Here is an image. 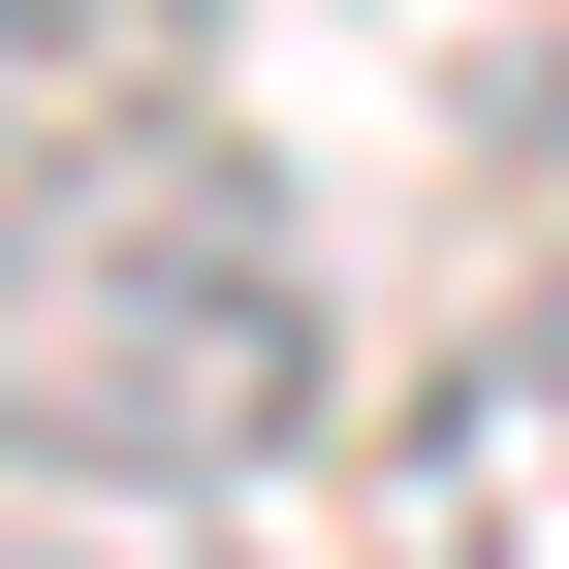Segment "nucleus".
<instances>
[{
	"label": "nucleus",
	"instance_id": "nucleus-1",
	"mask_svg": "<svg viewBox=\"0 0 569 569\" xmlns=\"http://www.w3.org/2000/svg\"><path fill=\"white\" fill-rule=\"evenodd\" d=\"M348 411V284L317 190L222 96H63L0 127V475H96V507H222Z\"/></svg>",
	"mask_w": 569,
	"mask_h": 569
},
{
	"label": "nucleus",
	"instance_id": "nucleus-2",
	"mask_svg": "<svg viewBox=\"0 0 569 569\" xmlns=\"http://www.w3.org/2000/svg\"><path fill=\"white\" fill-rule=\"evenodd\" d=\"M380 569H569V253L380 411Z\"/></svg>",
	"mask_w": 569,
	"mask_h": 569
},
{
	"label": "nucleus",
	"instance_id": "nucleus-3",
	"mask_svg": "<svg viewBox=\"0 0 569 569\" xmlns=\"http://www.w3.org/2000/svg\"><path fill=\"white\" fill-rule=\"evenodd\" d=\"M0 569H222L190 507H96V538H0Z\"/></svg>",
	"mask_w": 569,
	"mask_h": 569
},
{
	"label": "nucleus",
	"instance_id": "nucleus-4",
	"mask_svg": "<svg viewBox=\"0 0 569 569\" xmlns=\"http://www.w3.org/2000/svg\"><path fill=\"white\" fill-rule=\"evenodd\" d=\"M0 127H63V0H0Z\"/></svg>",
	"mask_w": 569,
	"mask_h": 569
},
{
	"label": "nucleus",
	"instance_id": "nucleus-5",
	"mask_svg": "<svg viewBox=\"0 0 569 569\" xmlns=\"http://www.w3.org/2000/svg\"><path fill=\"white\" fill-rule=\"evenodd\" d=\"M507 159H538V190H569V63H507Z\"/></svg>",
	"mask_w": 569,
	"mask_h": 569
}]
</instances>
